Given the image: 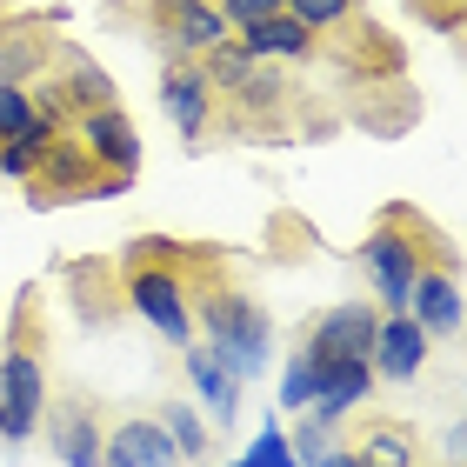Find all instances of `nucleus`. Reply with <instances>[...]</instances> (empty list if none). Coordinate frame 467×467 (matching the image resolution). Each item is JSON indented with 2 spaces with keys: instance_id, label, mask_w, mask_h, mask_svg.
Instances as JSON below:
<instances>
[{
  "instance_id": "nucleus-26",
  "label": "nucleus",
  "mask_w": 467,
  "mask_h": 467,
  "mask_svg": "<svg viewBox=\"0 0 467 467\" xmlns=\"http://www.w3.org/2000/svg\"><path fill=\"white\" fill-rule=\"evenodd\" d=\"M247 461H254V467H301V461H294V441H287V428H281V420H267V428L254 434Z\"/></svg>"
},
{
  "instance_id": "nucleus-3",
  "label": "nucleus",
  "mask_w": 467,
  "mask_h": 467,
  "mask_svg": "<svg viewBox=\"0 0 467 467\" xmlns=\"http://www.w3.org/2000/svg\"><path fill=\"white\" fill-rule=\"evenodd\" d=\"M441 254H454V247H448V234L420 214V207H408V201L380 207L374 227H368V241H360V267H368V281L380 294V314H408L414 274L428 261H441Z\"/></svg>"
},
{
  "instance_id": "nucleus-16",
  "label": "nucleus",
  "mask_w": 467,
  "mask_h": 467,
  "mask_svg": "<svg viewBox=\"0 0 467 467\" xmlns=\"http://www.w3.org/2000/svg\"><path fill=\"white\" fill-rule=\"evenodd\" d=\"M234 34H241V47L254 60H321V34H314L307 20H294L287 7L254 20V27H234Z\"/></svg>"
},
{
  "instance_id": "nucleus-22",
  "label": "nucleus",
  "mask_w": 467,
  "mask_h": 467,
  "mask_svg": "<svg viewBox=\"0 0 467 467\" xmlns=\"http://www.w3.org/2000/svg\"><path fill=\"white\" fill-rule=\"evenodd\" d=\"M161 428L174 434L181 461H207V448H214V434H207V420L194 414V400H167V408H161Z\"/></svg>"
},
{
  "instance_id": "nucleus-25",
  "label": "nucleus",
  "mask_w": 467,
  "mask_h": 467,
  "mask_svg": "<svg viewBox=\"0 0 467 467\" xmlns=\"http://www.w3.org/2000/svg\"><path fill=\"white\" fill-rule=\"evenodd\" d=\"M287 14H294V20H307L314 34H334L341 20L360 14V0H287Z\"/></svg>"
},
{
  "instance_id": "nucleus-10",
  "label": "nucleus",
  "mask_w": 467,
  "mask_h": 467,
  "mask_svg": "<svg viewBox=\"0 0 467 467\" xmlns=\"http://www.w3.org/2000/svg\"><path fill=\"white\" fill-rule=\"evenodd\" d=\"M374 327H380V307L368 301H341V307H327V314H314L307 334H301V348L321 360H368L374 354Z\"/></svg>"
},
{
  "instance_id": "nucleus-23",
  "label": "nucleus",
  "mask_w": 467,
  "mask_h": 467,
  "mask_svg": "<svg viewBox=\"0 0 467 467\" xmlns=\"http://www.w3.org/2000/svg\"><path fill=\"white\" fill-rule=\"evenodd\" d=\"M314 388H321V360H314L307 348H294L287 368H281V414H307L314 408Z\"/></svg>"
},
{
  "instance_id": "nucleus-24",
  "label": "nucleus",
  "mask_w": 467,
  "mask_h": 467,
  "mask_svg": "<svg viewBox=\"0 0 467 467\" xmlns=\"http://www.w3.org/2000/svg\"><path fill=\"white\" fill-rule=\"evenodd\" d=\"M408 20H420L428 34H461L467 27V0H400Z\"/></svg>"
},
{
  "instance_id": "nucleus-17",
  "label": "nucleus",
  "mask_w": 467,
  "mask_h": 467,
  "mask_svg": "<svg viewBox=\"0 0 467 467\" xmlns=\"http://www.w3.org/2000/svg\"><path fill=\"white\" fill-rule=\"evenodd\" d=\"M108 467H181V448L161 420H114L108 428Z\"/></svg>"
},
{
  "instance_id": "nucleus-30",
  "label": "nucleus",
  "mask_w": 467,
  "mask_h": 467,
  "mask_svg": "<svg viewBox=\"0 0 467 467\" xmlns=\"http://www.w3.org/2000/svg\"><path fill=\"white\" fill-rule=\"evenodd\" d=\"M448 454H454V461L467 454V428H454V434H448Z\"/></svg>"
},
{
  "instance_id": "nucleus-13",
  "label": "nucleus",
  "mask_w": 467,
  "mask_h": 467,
  "mask_svg": "<svg viewBox=\"0 0 467 467\" xmlns=\"http://www.w3.org/2000/svg\"><path fill=\"white\" fill-rule=\"evenodd\" d=\"M408 314L428 327V341H448L461 334V281H454V254H441L414 274V294H408Z\"/></svg>"
},
{
  "instance_id": "nucleus-11",
  "label": "nucleus",
  "mask_w": 467,
  "mask_h": 467,
  "mask_svg": "<svg viewBox=\"0 0 467 467\" xmlns=\"http://www.w3.org/2000/svg\"><path fill=\"white\" fill-rule=\"evenodd\" d=\"M47 441H54L60 467H108V428H100V408L88 394L47 400Z\"/></svg>"
},
{
  "instance_id": "nucleus-28",
  "label": "nucleus",
  "mask_w": 467,
  "mask_h": 467,
  "mask_svg": "<svg viewBox=\"0 0 467 467\" xmlns=\"http://www.w3.org/2000/svg\"><path fill=\"white\" fill-rule=\"evenodd\" d=\"M287 0H221V14H227V27H254V20H267V14H281Z\"/></svg>"
},
{
  "instance_id": "nucleus-9",
  "label": "nucleus",
  "mask_w": 467,
  "mask_h": 467,
  "mask_svg": "<svg viewBox=\"0 0 467 467\" xmlns=\"http://www.w3.org/2000/svg\"><path fill=\"white\" fill-rule=\"evenodd\" d=\"M74 140L88 147L94 174H127V181H134V174H140V161H147V140H140V127L127 120L120 100H114V108L80 114V120H74Z\"/></svg>"
},
{
  "instance_id": "nucleus-5",
  "label": "nucleus",
  "mask_w": 467,
  "mask_h": 467,
  "mask_svg": "<svg viewBox=\"0 0 467 467\" xmlns=\"http://www.w3.org/2000/svg\"><path fill=\"white\" fill-rule=\"evenodd\" d=\"M161 108H167V120H174V134L187 147L221 140V94H214L201 60H167L161 67Z\"/></svg>"
},
{
  "instance_id": "nucleus-12",
  "label": "nucleus",
  "mask_w": 467,
  "mask_h": 467,
  "mask_svg": "<svg viewBox=\"0 0 467 467\" xmlns=\"http://www.w3.org/2000/svg\"><path fill=\"white\" fill-rule=\"evenodd\" d=\"M348 120L360 127V134H374V140L408 134V127L420 120V100L408 88V74L400 80H360V100H348Z\"/></svg>"
},
{
  "instance_id": "nucleus-14",
  "label": "nucleus",
  "mask_w": 467,
  "mask_h": 467,
  "mask_svg": "<svg viewBox=\"0 0 467 467\" xmlns=\"http://www.w3.org/2000/svg\"><path fill=\"white\" fill-rule=\"evenodd\" d=\"M428 327L414 321V314H380V327H374V354H368V368L374 380H414L420 368H428Z\"/></svg>"
},
{
  "instance_id": "nucleus-8",
  "label": "nucleus",
  "mask_w": 467,
  "mask_h": 467,
  "mask_svg": "<svg viewBox=\"0 0 467 467\" xmlns=\"http://www.w3.org/2000/svg\"><path fill=\"white\" fill-rule=\"evenodd\" d=\"M27 201H40V207L94 201V161H88V147L74 140V127H60V134L40 140V161L27 174Z\"/></svg>"
},
{
  "instance_id": "nucleus-2",
  "label": "nucleus",
  "mask_w": 467,
  "mask_h": 467,
  "mask_svg": "<svg viewBox=\"0 0 467 467\" xmlns=\"http://www.w3.org/2000/svg\"><path fill=\"white\" fill-rule=\"evenodd\" d=\"M120 294L127 314H140L147 327L161 334L167 348L194 341V301H187V241H167V234H140L120 254Z\"/></svg>"
},
{
  "instance_id": "nucleus-31",
  "label": "nucleus",
  "mask_w": 467,
  "mask_h": 467,
  "mask_svg": "<svg viewBox=\"0 0 467 467\" xmlns=\"http://www.w3.org/2000/svg\"><path fill=\"white\" fill-rule=\"evenodd\" d=\"M227 467H254V461H247V454H241V461H227Z\"/></svg>"
},
{
  "instance_id": "nucleus-18",
  "label": "nucleus",
  "mask_w": 467,
  "mask_h": 467,
  "mask_svg": "<svg viewBox=\"0 0 467 467\" xmlns=\"http://www.w3.org/2000/svg\"><path fill=\"white\" fill-rule=\"evenodd\" d=\"M368 388H374V368H368V360H327L307 414H314V420H327V428H341V420H354L360 400H368Z\"/></svg>"
},
{
  "instance_id": "nucleus-4",
  "label": "nucleus",
  "mask_w": 467,
  "mask_h": 467,
  "mask_svg": "<svg viewBox=\"0 0 467 467\" xmlns=\"http://www.w3.org/2000/svg\"><path fill=\"white\" fill-rule=\"evenodd\" d=\"M40 420H47V321H40V294L27 287L0 354V441L20 448Z\"/></svg>"
},
{
  "instance_id": "nucleus-15",
  "label": "nucleus",
  "mask_w": 467,
  "mask_h": 467,
  "mask_svg": "<svg viewBox=\"0 0 467 467\" xmlns=\"http://www.w3.org/2000/svg\"><path fill=\"white\" fill-rule=\"evenodd\" d=\"M67 294H74V314L88 327H114L127 314V294H120V267L114 261H74L67 267Z\"/></svg>"
},
{
  "instance_id": "nucleus-7",
  "label": "nucleus",
  "mask_w": 467,
  "mask_h": 467,
  "mask_svg": "<svg viewBox=\"0 0 467 467\" xmlns=\"http://www.w3.org/2000/svg\"><path fill=\"white\" fill-rule=\"evenodd\" d=\"M147 14H154V40L167 47V60H201L234 34L221 0H147Z\"/></svg>"
},
{
  "instance_id": "nucleus-20",
  "label": "nucleus",
  "mask_w": 467,
  "mask_h": 467,
  "mask_svg": "<svg viewBox=\"0 0 467 467\" xmlns=\"http://www.w3.org/2000/svg\"><path fill=\"white\" fill-rule=\"evenodd\" d=\"M354 454L368 467H420V434L408 428V420L374 414V420H360V428H354Z\"/></svg>"
},
{
  "instance_id": "nucleus-21",
  "label": "nucleus",
  "mask_w": 467,
  "mask_h": 467,
  "mask_svg": "<svg viewBox=\"0 0 467 467\" xmlns=\"http://www.w3.org/2000/svg\"><path fill=\"white\" fill-rule=\"evenodd\" d=\"M54 127L40 120L34 94L20 88V80H0V140H47Z\"/></svg>"
},
{
  "instance_id": "nucleus-27",
  "label": "nucleus",
  "mask_w": 467,
  "mask_h": 467,
  "mask_svg": "<svg viewBox=\"0 0 467 467\" xmlns=\"http://www.w3.org/2000/svg\"><path fill=\"white\" fill-rule=\"evenodd\" d=\"M54 134H60V127H54ZM34 161H40V140H0V174H7V181H27Z\"/></svg>"
},
{
  "instance_id": "nucleus-29",
  "label": "nucleus",
  "mask_w": 467,
  "mask_h": 467,
  "mask_svg": "<svg viewBox=\"0 0 467 467\" xmlns=\"http://www.w3.org/2000/svg\"><path fill=\"white\" fill-rule=\"evenodd\" d=\"M321 467H368V461H360L354 448H327V454H321Z\"/></svg>"
},
{
  "instance_id": "nucleus-19",
  "label": "nucleus",
  "mask_w": 467,
  "mask_h": 467,
  "mask_svg": "<svg viewBox=\"0 0 467 467\" xmlns=\"http://www.w3.org/2000/svg\"><path fill=\"white\" fill-rule=\"evenodd\" d=\"M181 368H187V380H194V394H201L207 420H214V428H234V414H241V380H234L201 341H187V348H181Z\"/></svg>"
},
{
  "instance_id": "nucleus-6",
  "label": "nucleus",
  "mask_w": 467,
  "mask_h": 467,
  "mask_svg": "<svg viewBox=\"0 0 467 467\" xmlns=\"http://www.w3.org/2000/svg\"><path fill=\"white\" fill-rule=\"evenodd\" d=\"M348 34H321V60H334L341 74H354V88L360 80H400L408 74V54H400V40L388 27H374V20H341Z\"/></svg>"
},
{
  "instance_id": "nucleus-1",
  "label": "nucleus",
  "mask_w": 467,
  "mask_h": 467,
  "mask_svg": "<svg viewBox=\"0 0 467 467\" xmlns=\"http://www.w3.org/2000/svg\"><path fill=\"white\" fill-rule=\"evenodd\" d=\"M187 301H194L201 348L214 354L221 368L241 380V388L267 374L274 321H267V307L227 274V254H221V247H194V241H187Z\"/></svg>"
}]
</instances>
